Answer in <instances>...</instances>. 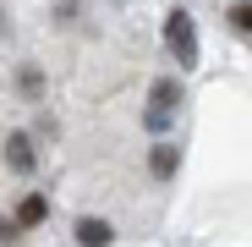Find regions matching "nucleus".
Masks as SVG:
<instances>
[{"instance_id": "1", "label": "nucleus", "mask_w": 252, "mask_h": 247, "mask_svg": "<svg viewBox=\"0 0 252 247\" xmlns=\"http://www.w3.org/2000/svg\"><path fill=\"white\" fill-rule=\"evenodd\" d=\"M164 50L181 61V71L197 66V28H192L187 11H170V17H164Z\"/></svg>"}, {"instance_id": "2", "label": "nucleus", "mask_w": 252, "mask_h": 247, "mask_svg": "<svg viewBox=\"0 0 252 247\" xmlns=\"http://www.w3.org/2000/svg\"><path fill=\"white\" fill-rule=\"evenodd\" d=\"M0 154H6V171L11 176H33L38 171V148H33L28 132H6V148H0Z\"/></svg>"}, {"instance_id": "3", "label": "nucleus", "mask_w": 252, "mask_h": 247, "mask_svg": "<svg viewBox=\"0 0 252 247\" xmlns=\"http://www.w3.org/2000/svg\"><path fill=\"white\" fill-rule=\"evenodd\" d=\"M148 171H154V181H176V171H181V143H154Z\"/></svg>"}, {"instance_id": "4", "label": "nucleus", "mask_w": 252, "mask_h": 247, "mask_svg": "<svg viewBox=\"0 0 252 247\" xmlns=\"http://www.w3.org/2000/svg\"><path fill=\"white\" fill-rule=\"evenodd\" d=\"M22 231H33V225H44L50 220V192H28L22 203H17V214H11Z\"/></svg>"}, {"instance_id": "5", "label": "nucleus", "mask_w": 252, "mask_h": 247, "mask_svg": "<svg viewBox=\"0 0 252 247\" xmlns=\"http://www.w3.org/2000/svg\"><path fill=\"white\" fill-rule=\"evenodd\" d=\"M71 236H77L82 247H104V242H115V225H110V220H94V214H82Z\"/></svg>"}, {"instance_id": "6", "label": "nucleus", "mask_w": 252, "mask_h": 247, "mask_svg": "<svg viewBox=\"0 0 252 247\" xmlns=\"http://www.w3.org/2000/svg\"><path fill=\"white\" fill-rule=\"evenodd\" d=\"M17 94H22L28 105H44V71H38L33 61H28V66H17Z\"/></svg>"}, {"instance_id": "7", "label": "nucleus", "mask_w": 252, "mask_h": 247, "mask_svg": "<svg viewBox=\"0 0 252 247\" xmlns=\"http://www.w3.org/2000/svg\"><path fill=\"white\" fill-rule=\"evenodd\" d=\"M225 28H230L236 38H247V44H252V0H236V6H225Z\"/></svg>"}, {"instance_id": "8", "label": "nucleus", "mask_w": 252, "mask_h": 247, "mask_svg": "<svg viewBox=\"0 0 252 247\" xmlns=\"http://www.w3.org/2000/svg\"><path fill=\"white\" fill-rule=\"evenodd\" d=\"M154 110H181V82L176 77H164V82H154Z\"/></svg>"}, {"instance_id": "9", "label": "nucleus", "mask_w": 252, "mask_h": 247, "mask_svg": "<svg viewBox=\"0 0 252 247\" xmlns=\"http://www.w3.org/2000/svg\"><path fill=\"white\" fill-rule=\"evenodd\" d=\"M0 242H22V225L17 220H0Z\"/></svg>"}]
</instances>
